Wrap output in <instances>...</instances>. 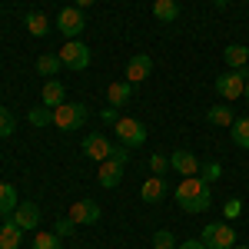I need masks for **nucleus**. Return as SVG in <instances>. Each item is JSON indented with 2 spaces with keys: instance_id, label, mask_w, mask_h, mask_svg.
I'll return each mask as SVG.
<instances>
[{
  "instance_id": "6e6552de",
  "label": "nucleus",
  "mask_w": 249,
  "mask_h": 249,
  "mask_svg": "<svg viewBox=\"0 0 249 249\" xmlns=\"http://www.w3.org/2000/svg\"><path fill=\"white\" fill-rule=\"evenodd\" d=\"M123 160H116V156H110V160H103L100 163V170H96V183L103 186V190H116L120 186V179H123Z\"/></svg>"
},
{
  "instance_id": "b1692460",
  "label": "nucleus",
  "mask_w": 249,
  "mask_h": 249,
  "mask_svg": "<svg viewBox=\"0 0 249 249\" xmlns=\"http://www.w3.org/2000/svg\"><path fill=\"white\" fill-rule=\"evenodd\" d=\"M27 30H30L34 37H47V34H50V20L43 17L40 10H34V14H27Z\"/></svg>"
},
{
  "instance_id": "0eeeda50",
  "label": "nucleus",
  "mask_w": 249,
  "mask_h": 249,
  "mask_svg": "<svg viewBox=\"0 0 249 249\" xmlns=\"http://www.w3.org/2000/svg\"><path fill=\"white\" fill-rule=\"evenodd\" d=\"M246 80H249V70H230V73H219L216 77V93L223 100H239L243 90H246Z\"/></svg>"
},
{
  "instance_id": "c9c22d12",
  "label": "nucleus",
  "mask_w": 249,
  "mask_h": 249,
  "mask_svg": "<svg viewBox=\"0 0 249 249\" xmlns=\"http://www.w3.org/2000/svg\"><path fill=\"white\" fill-rule=\"evenodd\" d=\"M243 96H249V80H246V90H243Z\"/></svg>"
},
{
  "instance_id": "c756f323",
  "label": "nucleus",
  "mask_w": 249,
  "mask_h": 249,
  "mask_svg": "<svg viewBox=\"0 0 249 249\" xmlns=\"http://www.w3.org/2000/svg\"><path fill=\"white\" fill-rule=\"evenodd\" d=\"M199 176H203L206 183H213V179L223 176V166H219V163H203V166H199Z\"/></svg>"
},
{
  "instance_id": "4be33fe9",
  "label": "nucleus",
  "mask_w": 249,
  "mask_h": 249,
  "mask_svg": "<svg viewBox=\"0 0 249 249\" xmlns=\"http://www.w3.org/2000/svg\"><path fill=\"white\" fill-rule=\"evenodd\" d=\"M206 120H210L213 126H232V123H236V116H232V110L226 107V103H216V107H210Z\"/></svg>"
},
{
  "instance_id": "393cba45",
  "label": "nucleus",
  "mask_w": 249,
  "mask_h": 249,
  "mask_svg": "<svg viewBox=\"0 0 249 249\" xmlns=\"http://www.w3.org/2000/svg\"><path fill=\"white\" fill-rule=\"evenodd\" d=\"M27 120H30L34 126H50V123H53V110H50V107H34V110L27 113Z\"/></svg>"
},
{
  "instance_id": "c85d7f7f",
  "label": "nucleus",
  "mask_w": 249,
  "mask_h": 249,
  "mask_svg": "<svg viewBox=\"0 0 249 249\" xmlns=\"http://www.w3.org/2000/svg\"><path fill=\"white\" fill-rule=\"evenodd\" d=\"M150 170H153V176H163V173L170 170V156L153 153V156H150Z\"/></svg>"
},
{
  "instance_id": "cd10ccee",
  "label": "nucleus",
  "mask_w": 249,
  "mask_h": 249,
  "mask_svg": "<svg viewBox=\"0 0 249 249\" xmlns=\"http://www.w3.org/2000/svg\"><path fill=\"white\" fill-rule=\"evenodd\" d=\"M153 249H176V236L170 230H156L153 232Z\"/></svg>"
},
{
  "instance_id": "6ab92c4d",
  "label": "nucleus",
  "mask_w": 249,
  "mask_h": 249,
  "mask_svg": "<svg viewBox=\"0 0 249 249\" xmlns=\"http://www.w3.org/2000/svg\"><path fill=\"white\" fill-rule=\"evenodd\" d=\"M17 206H20V199H17V190H14L10 183H3V179H0V216H7V219H10Z\"/></svg>"
},
{
  "instance_id": "bb28decb",
  "label": "nucleus",
  "mask_w": 249,
  "mask_h": 249,
  "mask_svg": "<svg viewBox=\"0 0 249 249\" xmlns=\"http://www.w3.org/2000/svg\"><path fill=\"white\" fill-rule=\"evenodd\" d=\"M34 249H60V236L57 232H37L34 236Z\"/></svg>"
},
{
  "instance_id": "f8f14e48",
  "label": "nucleus",
  "mask_w": 249,
  "mask_h": 249,
  "mask_svg": "<svg viewBox=\"0 0 249 249\" xmlns=\"http://www.w3.org/2000/svg\"><path fill=\"white\" fill-rule=\"evenodd\" d=\"M10 219H14L23 232H37V226H40V206H37V203H20Z\"/></svg>"
},
{
  "instance_id": "f704fd0d",
  "label": "nucleus",
  "mask_w": 249,
  "mask_h": 249,
  "mask_svg": "<svg viewBox=\"0 0 249 249\" xmlns=\"http://www.w3.org/2000/svg\"><path fill=\"white\" fill-rule=\"evenodd\" d=\"M90 3H93V0H77V7H80V10H83V7H90Z\"/></svg>"
},
{
  "instance_id": "2eb2a0df",
  "label": "nucleus",
  "mask_w": 249,
  "mask_h": 249,
  "mask_svg": "<svg viewBox=\"0 0 249 249\" xmlns=\"http://www.w3.org/2000/svg\"><path fill=\"white\" fill-rule=\"evenodd\" d=\"M40 100H43V107L57 110L60 103H67V87H63L60 80H47V83H43V93H40Z\"/></svg>"
},
{
  "instance_id": "7c9ffc66",
  "label": "nucleus",
  "mask_w": 249,
  "mask_h": 249,
  "mask_svg": "<svg viewBox=\"0 0 249 249\" xmlns=\"http://www.w3.org/2000/svg\"><path fill=\"white\" fill-rule=\"evenodd\" d=\"M73 230H77V223H73V219H70V216H60L57 219V226H53V232H63V236H73Z\"/></svg>"
},
{
  "instance_id": "dca6fc26",
  "label": "nucleus",
  "mask_w": 249,
  "mask_h": 249,
  "mask_svg": "<svg viewBox=\"0 0 249 249\" xmlns=\"http://www.w3.org/2000/svg\"><path fill=\"white\" fill-rule=\"evenodd\" d=\"M163 196H166V179H163V176L143 179V186H140V199H143V203H160Z\"/></svg>"
},
{
  "instance_id": "a878e982",
  "label": "nucleus",
  "mask_w": 249,
  "mask_h": 249,
  "mask_svg": "<svg viewBox=\"0 0 249 249\" xmlns=\"http://www.w3.org/2000/svg\"><path fill=\"white\" fill-rule=\"evenodd\" d=\"M14 130H17L14 113H10L7 107H0V140H3V136H14Z\"/></svg>"
},
{
  "instance_id": "ddd939ff",
  "label": "nucleus",
  "mask_w": 249,
  "mask_h": 249,
  "mask_svg": "<svg viewBox=\"0 0 249 249\" xmlns=\"http://www.w3.org/2000/svg\"><path fill=\"white\" fill-rule=\"evenodd\" d=\"M153 73V60L146 57V53H133L130 63H126V83H143V80Z\"/></svg>"
},
{
  "instance_id": "f257e3e1",
  "label": "nucleus",
  "mask_w": 249,
  "mask_h": 249,
  "mask_svg": "<svg viewBox=\"0 0 249 249\" xmlns=\"http://www.w3.org/2000/svg\"><path fill=\"white\" fill-rule=\"evenodd\" d=\"M176 206L183 213H206L213 203V193H210V183L203 176H183V183L176 186L173 193Z\"/></svg>"
},
{
  "instance_id": "e433bc0d",
  "label": "nucleus",
  "mask_w": 249,
  "mask_h": 249,
  "mask_svg": "<svg viewBox=\"0 0 249 249\" xmlns=\"http://www.w3.org/2000/svg\"><path fill=\"white\" fill-rule=\"evenodd\" d=\"M232 249H249V246H232Z\"/></svg>"
},
{
  "instance_id": "2f4dec72",
  "label": "nucleus",
  "mask_w": 249,
  "mask_h": 249,
  "mask_svg": "<svg viewBox=\"0 0 249 249\" xmlns=\"http://www.w3.org/2000/svg\"><path fill=\"white\" fill-rule=\"evenodd\" d=\"M239 210H243V203H239V199H230V203H226V216H230V219H236Z\"/></svg>"
},
{
  "instance_id": "aec40b11",
  "label": "nucleus",
  "mask_w": 249,
  "mask_h": 249,
  "mask_svg": "<svg viewBox=\"0 0 249 249\" xmlns=\"http://www.w3.org/2000/svg\"><path fill=\"white\" fill-rule=\"evenodd\" d=\"M153 17L160 23H173L179 17V3L176 0H153Z\"/></svg>"
},
{
  "instance_id": "423d86ee",
  "label": "nucleus",
  "mask_w": 249,
  "mask_h": 249,
  "mask_svg": "<svg viewBox=\"0 0 249 249\" xmlns=\"http://www.w3.org/2000/svg\"><path fill=\"white\" fill-rule=\"evenodd\" d=\"M203 246L206 249H232L236 246V232H232L230 223H210L203 226Z\"/></svg>"
},
{
  "instance_id": "20e7f679",
  "label": "nucleus",
  "mask_w": 249,
  "mask_h": 249,
  "mask_svg": "<svg viewBox=\"0 0 249 249\" xmlns=\"http://www.w3.org/2000/svg\"><path fill=\"white\" fill-rule=\"evenodd\" d=\"M116 140L126 146V150H136V146H143L146 143V126L133 120V116H120L116 120Z\"/></svg>"
},
{
  "instance_id": "5701e85b",
  "label": "nucleus",
  "mask_w": 249,
  "mask_h": 249,
  "mask_svg": "<svg viewBox=\"0 0 249 249\" xmlns=\"http://www.w3.org/2000/svg\"><path fill=\"white\" fill-rule=\"evenodd\" d=\"M230 136H232V143H236L239 150H249V116L232 123V126H230Z\"/></svg>"
},
{
  "instance_id": "473e14b6",
  "label": "nucleus",
  "mask_w": 249,
  "mask_h": 249,
  "mask_svg": "<svg viewBox=\"0 0 249 249\" xmlns=\"http://www.w3.org/2000/svg\"><path fill=\"white\" fill-rule=\"evenodd\" d=\"M100 116H103V123H116V120H120V116H116V107H107Z\"/></svg>"
},
{
  "instance_id": "39448f33",
  "label": "nucleus",
  "mask_w": 249,
  "mask_h": 249,
  "mask_svg": "<svg viewBox=\"0 0 249 249\" xmlns=\"http://www.w3.org/2000/svg\"><path fill=\"white\" fill-rule=\"evenodd\" d=\"M53 27H57L67 40H80V34L87 30L83 10H80V7H63V10L57 14V20H53Z\"/></svg>"
},
{
  "instance_id": "f03ea898",
  "label": "nucleus",
  "mask_w": 249,
  "mask_h": 249,
  "mask_svg": "<svg viewBox=\"0 0 249 249\" xmlns=\"http://www.w3.org/2000/svg\"><path fill=\"white\" fill-rule=\"evenodd\" d=\"M57 57H60V63H63L67 70H73V73L90 70V60H93V57H90V47H87L83 40H67Z\"/></svg>"
},
{
  "instance_id": "4468645a",
  "label": "nucleus",
  "mask_w": 249,
  "mask_h": 249,
  "mask_svg": "<svg viewBox=\"0 0 249 249\" xmlns=\"http://www.w3.org/2000/svg\"><path fill=\"white\" fill-rule=\"evenodd\" d=\"M223 63L230 70H249V47H243V43L223 47Z\"/></svg>"
},
{
  "instance_id": "412c9836",
  "label": "nucleus",
  "mask_w": 249,
  "mask_h": 249,
  "mask_svg": "<svg viewBox=\"0 0 249 249\" xmlns=\"http://www.w3.org/2000/svg\"><path fill=\"white\" fill-rule=\"evenodd\" d=\"M60 70H63V63H60L57 53H43V57H37V73H40V77L53 80Z\"/></svg>"
},
{
  "instance_id": "f3484780",
  "label": "nucleus",
  "mask_w": 249,
  "mask_h": 249,
  "mask_svg": "<svg viewBox=\"0 0 249 249\" xmlns=\"http://www.w3.org/2000/svg\"><path fill=\"white\" fill-rule=\"evenodd\" d=\"M20 239H23V230H20L14 219H7L0 226V249H20Z\"/></svg>"
},
{
  "instance_id": "9d476101",
  "label": "nucleus",
  "mask_w": 249,
  "mask_h": 249,
  "mask_svg": "<svg viewBox=\"0 0 249 249\" xmlns=\"http://www.w3.org/2000/svg\"><path fill=\"white\" fill-rule=\"evenodd\" d=\"M199 156L190 150H173L170 153V170H176L179 176H199Z\"/></svg>"
},
{
  "instance_id": "1a4fd4ad",
  "label": "nucleus",
  "mask_w": 249,
  "mask_h": 249,
  "mask_svg": "<svg viewBox=\"0 0 249 249\" xmlns=\"http://www.w3.org/2000/svg\"><path fill=\"white\" fill-rule=\"evenodd\" d=\"M67 216H70L77 226H90V223H96V219L103 216V210H100V203H93V199H77Z\"/></svg>"
},
{
  "instance_id": "7ed1b4c3",
  "label": "nucleus",
  "mask_w": 249,
  "mask_h": 249,
  "mask_svg": "<svg viewBox=\"0 0 249 249\" xmlns=\"http://www.w3.org/2000/svg\"><path fill=\"white\" fill-rule=\"evenodd\" d=\"M87 123V107L83 103H60L57 110H53V126H60L63 133H73Z\"/></svg>"
},
{
  "instance_id": "72a5a7b5",
  "label": "nucleus",
  "mask_w": 249,
  "mask_h": 249,
  "mask_svg": "<svg viewBox=\"0 0 249 249\" xmlns=\"http://www.w3.org/2000/svg\"><path fill=\"white\" fill-rule=\"evenodd\" d=\"M176 249H206V246H203V239H186L183 246H176Z\"/></svg>"
},
{
  "instance_id": "a211bd4d",
  "label": "nucleus",
  "mask_w": 249,
  "mask_h": 249,
  "mask_svg": "<svg viewBox=\"0 0 249 249\" xmlns=\"http://www.w3.org/2000/svg\"><path fill=\"white\" fill-rule=\"evenodd\" d=\"M130 96H133V83H126V80H116V83H110V90H107L110 107H123V103H130Z\"/></svg>"
},
{
  "instance_id": "9b49d317",
  "label": "nucleus",
  "mask_w": 249,
  "mask_h": 249,
  "mask_svg": "<svg viewBox=\"0 0 249 249\" xmlns=\"http://www.w3.org/2000/svg\"><path fill=\"white\" fill-rule=\"evenodd\" d=\"M113 150H116V146H113V143H110L103 133H90L87 140H83V153L90 156V160H96V163L110 160V156H113Z\"/></svg>"
}]
</instances>
